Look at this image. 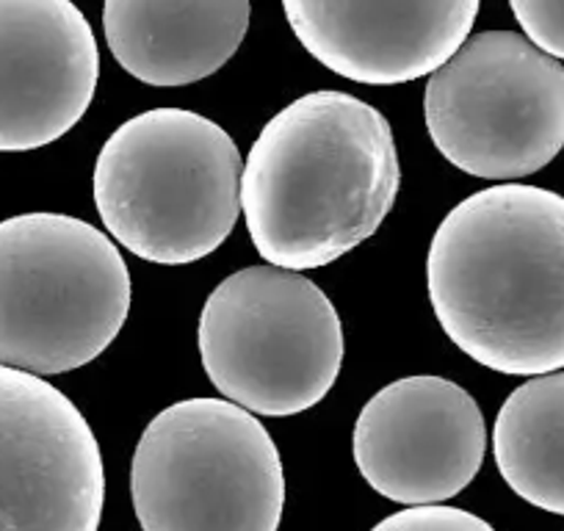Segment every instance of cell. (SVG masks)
I'll list each match as a JSON object with an SVG mask.
<instances>
[{
	"label": "cell",
	"mask_w": 564,
	"mask_h": 531,
	"mask_svg": "<svg viewBox=\"0 0 564 531\" xmlns=\"http://www.w3.org/2000/svg\"><path fill=\"white\" fill-rule=\"evenodd\" d=\"M351 452L379 496L406 507L441 503L459 496L485 465V415L452 379H395L360 410Z\"/></svg>",
	"instance_id": "9"
},
{
	"label": "cell",
	"mask_w": 564,
	"mask_h": 531,
	"mask_svg": "<svg viewBox=\"0 0 564 531\" xmlns=\"http://www.w3.org/2000/svg\"><path fill=\"white\" fill-rule=\"evenodd\" d=\"M401 186L388 117L346 91H311L276 111L247 155L241 210L260 258L307 272L373 236Z\"/></svg>",
	"instance_id": "2"
},
{
	"label": "cell",
	"mask_w": 564,
	"mask_h": 531,
	"mask_svg": "<svg viewBox=\"0 0 564 531\" xmlns=\"http://www.w3.org/2000/svg\"><path fill=\"white\" fill-rule=\"evenodd\" d=\"M432 311L459 351L507 377L564 368V197L525 183L452 208L426 258Z\"/></svg>",
	"instance_id": "1"
},
{
	"label": "cell",
	"mask_w": 564,
	"mask_h": 531,
	"mask_svg": "<svg viewBox=\"0 0 564 531\" xmlns=\"http://www.w3.org/2000/svg\"><path fill=\"white\" fill-rule=\"evenodd\" d=\"M100 78L95 31L73 0H0V153L58 142Z\"/></svg>",
	"instance_id": "10"
},
{
	"label": "cell",
	"mask_w": 564,
	"mask_h": 531,
	"mask_svg": "<svg viewBox=\"0 0 564 531\" xmlns=\"http://www.w3.org/2000/svg\"><path fill=\"white\" fill-rule=\"evenodd\" d=\"M249 0H106L111 56L135 80L188 86L219 73L249 29Z\"/></svg>",
	"instance_id": "12"
},
{
	"label": "cell",
	"mask_w": 564,
	"mask_h": 531,
	"mask_svg": "<svg viewBox=\"0 0 564 531\" xmlns=\"http://www.w3.org/2000/svg\"><path fill=\"white\" fill-rule=\"evenodd\" d=\"M498 474L536 509L564 514V371L509 393L492 426Z\"/></svg>",
	"instance_id": "13"
},
{
	"label": "cell",
	"mask_w": 564,
	"mask_h": 531,
	"mask_svg": "<svg viewBox=\"0 0 564 531\" xmlns=\"http://www.w3.org/2000/svg\"><path fill=\"white\" fill-rule=\"evenodd\" d=\"M243 161L221 124L153 108L113 130L95 164V205L117 243L159 266L208 258L241 210Z\"/></svg>",
	"instance_id": "3"
},
{
	"label": "cell",
	"mask_w": 564,
	"mask_h": 531,
	"mask_svg": "<svg viewBox=\"0 0 564 531\" xmlns=\"http://www.w3.org/2000/svg\"><path fill=\"white\" fill-rule=\"evenodd\" d=\"M141 531H276L285 470L274 437L227 399L161 410L130 465Z\"/></svg>",
	"instance_id": "5"
},
{
	"label": "cell",
	"mask_w": 564,
	"mask_h": 531,
	"mask_svg": "<svg viewBox=\"0 0 564 531\" xmlns=\"http://www.w3.org/2000/svg\"><path fill=\"white\" fill-rule=\"evenodd\" d=\"M423 117L465 175L529 177L564 148V64L518 31H485L430 75Z\"/></svg>",
	"instance_id": "7"
},
{
	"label": "cell",
	"mask_w": 564,
	"mask_h": 531,
	"mask_svg": "<svg viewBox=\"0 0 564 531\" xmlns=\"http://www.w3.org/2000/svg\"><path fill=\"white\" fill-rule=\"evenodd\" d=\"M199 357L227 402L265 419L316 408L344 366V324L305 274L249 266L221 280L199 313Z\"/></svg>",
	"instance_id": "6"
},
{
	"label": "cell",
	"mask_w": 564,
	"mask_h": 531,
	"mask_svg": "<svg viewBox=\"0 0 564 531\" xmlns=\"http://www.w3.org/2000/svg\"><path fill=\"white\" fill-rule=\"evenodd\" d=\"M479 7L481 0H282L305 51L368 86L435 73L465 45Z\"/></svg>",
	"instance_id": "11"
},
{
	"label": "cell",
	"mask_w": 564,
	"mask_h": 531,
	"mask_svg": "<svg viewBox=\"0 0 564 531\" xmlns=\"http://www.w3.org/2000/svg\"><path fill=\"white\" fill-rule=\"evenodd\" d=\"M106 468L89 421L40 373L0 366V531H97Z\"/></svg>",
	"instance_id": "8"
},
{
	"label": "cell",
	"mask_w": 564,
	"mask_h": 531,
	"mask_svg": "<svg viewBox=\"0 0 564 531\" xmlns=\"http://www.w3.org/2000/svg\"><path fill=\"white\" fill-rule=\"evenodd\" d=\"M509 7L525 36L564 62V0H509Z\"/></svg>",
	"instance_id": "15"
},
{
	"label": "cell",
	"mask_w": 564,
	"mask_h": 531,
	"mask_svg": "<svg viewBox=\"0 0 564 531\" xmlns=\"http://www.w3.org/2000/svg\"><path fill=\"white\" fill-rule=\"evenodd\" d=\"M371 531H496L479 514L441 503H421V507L401 509L390 518L379 520Z\"/></svg>",
	"instance_id": "14"
},
{
	"label": "cell",
	"mask_w": 564,
	"mask_h": 531,
	"mask_svg": "<svg viewBox=\"0 0 564 531\" xmlns=\"http://www.w3.org/2000/svg\"><path fill=\"white\" fill-rule=\"evenodd\" d=\"M130 313L117 243L67 214L0 221V366L67 373L97 360Z\"/></svg>",
	"instance_id": "4"
}]
</instances>
